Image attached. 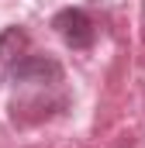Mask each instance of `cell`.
<instances>
[{
  "label": "cell",
  "mask_w": 145,
  "mask_h": 148,
  "mask_svg": "<svg viewBox=\"0 0 145 148\" xmlns=\"http://www.w3.org/2000/svg\"><path fill=\"white\" fill-rule=\"evenodd\" d=\"M52 28H55V35L62 38L69 48H76V52H86V48L97 41V24H93V17H90L86 10H79V7L59 10V14L52 17Z\"/></svg>",
  "instance_id": "2"
},
{
  "label": "cell",
  "mask_w": 145,
  "mask_h": 148,
  "mask_svg": "<svg viewBox=\"0 0 145 148\" xmlns=\"http://www.w3.org/2000/svg\"><path fill=\"white\" fill-rule=\"evenodd\" d=\"M10 83L17 90H55L62 83V66L48 55H24L14 69H10Z\"/></svg>",
  "instance_id": "1"
},
{
  "label": "cell",
  "mask_w": 145,
  "mask_h": 148,
  "mask_svg": "<svg viewBox=\"0 0 145 148\" xmlns=\"http://www.w3.org/2000/svg\"><path fill=\"white\" fill-rule=\"evenodd\" d=\"M24 48H28V35L21 28H7L0 35V79L10 76V69L24 59Z\"/></svg>",
  "instance_id": "3"
}]
</instances>
